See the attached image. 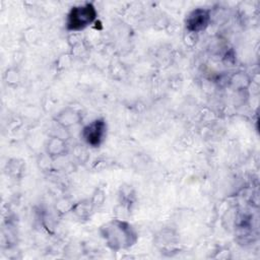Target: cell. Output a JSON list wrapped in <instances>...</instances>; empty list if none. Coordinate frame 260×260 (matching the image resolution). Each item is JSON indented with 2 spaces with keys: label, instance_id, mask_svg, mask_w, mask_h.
I'll return each mask as SVG.
<instances>
[{
  "label": "cell",
  "instance_id": "obj_1",
  "mask_svg": "<svg viewBox=\"0 0 260 260\" xmlns=\"http://www.w3.org/2000/svg\"><path fill=\"white\" fill-rule=\"evenodd\" d=\"M100 235L107 247L119 252L133 247L138 241V233L129 221L121 218H113L100 226Z\"/></svg>",
  "mask_w": 260,
  "mask_h": 260
},
{
  "label": "cell",
  "instance_id": "obj_2",
  "mask_svg": "<svg viewBox=\"0 0 260 260\" xmlns=\"http://www.w3.org/2000/svg\"><path fill=\"white\" fill-rule=\"evenodd\" d=\"M98 17L95 6L91 2H85L70 8L66 15L65 26L68 31L78 32L91 25Z\"/></svg>",
  "mask_w": 260,
  "mask_h": 260
},
{
  "label": "cell",
  "instance_id": "obj_3",
  "mask_svg": "<svg viewBox=\"0 0 260 260\" xmlns=\"http://www.w3.org/2000/svg\"><path fill=\"white\" fill-rule=\"evenodd\" d=\"M107 122L103 118H96L83 126L81 130V138L83 142L92 148L100 147L107 136Z\"/></svg>",
  "mask_w": 260,
  "mask_h": 260
},
{
  "label": "cell",
  "instance_id": "obj_4",
  "mask_svg": "<svg viewBox=\"0 0 260 260\" xmlns=\"http://www.w3.org/2000/svg\"><path fill=\"white\" fill-rule=\"evenodd\" d=\"M211 21V12L207 8L198 7L191 10L185 18V28L189 34L196 35L205 30Z\"/></svg>",
  "mask_w": 260,
  "mask_h": 260
},
{
  "label": "cell",
  "instance_id": "obj_5",
  "mask_svg": "<svg viewBox=\"0 0 260 260\" xmlns=\"http://www.w3.org/2000/svg\"><path fill=\"white\" fill-rule=\"evenodd\" d=\"M82 119V115L74 108H66L56 116V122L63 128H69L78 124Z\"/></svg>",
  "mask_w": 260,
  "mask_h": 260
},
{
  "label": "cell",
  "instance_id": "obj_6",
  "mask_svg": "<svg viewBox=\"0 0 260 260\" xmlns=\"http://www.w3.org/2000/svg\"><path fill=\"white\" fill-rule=\"evenodd\" d=\"M67 143L62 137L55 135L48 139L46 145V153L51 158H58L63 156L67 152Z\"/></svg>",
  "mask_w": 260,
  "mask_h": 260
},
{
  "label": "cell",
  "instance_id": "obj_7",
  "mask_svg": "<svg viewBox=\"0 0 260 260\" xmlns=\"http://www.w3.org/2000/svg\"><path fill=\"white\" fill-rule=\"evenodd\" d=\"M95 210L94 205L92 204L90 198L80 200L76 203H73L70 212L80 220H87L91 217Z\"/></svg>",
  "mask_w": 260,
  "mask_h": 260
},
{
  "label": "cell",
  "instance_id": "obj_8",
  "mask_svg": "<svg viewBox=\"0 0 260 260\" xmlns=\"http://www.w3.org/2000/svg\"><path fill=\"white\" fill-rule=\"evenodd\" d=\"M136 202V196L135 191L130 185H123L121 186L119 190V203L120 205L126 209L127 211H130L133 207V205Z\"/></svg>",
  "mask_w": 260,
  "mask_h": 260
},
{
  "label": "cell",
  "instance_id": "obj_9",
  "mask_svg": "<svg viewBox=\"0 0 260 260\" xmlns=\"http://www.w3.org/2000/svg\"><path fill=\"white\" fill-rule=\"evenodd\" d=\"M25 171V164L19 158H11L6 164V173L13 179H20Z\"/></svg>",
  "mask_w": 260,
  "mask_h": 260
},
{
  "label": "cell",
  "instance_id": "obj_10",
  "mask_svg": "<svg viewBox=\"0 0 260 260\" xmlns=\"http://www.w3.org/2000/svg\"><path fill=\"white\" fill-rule=\"evenodd\" d=\"M230 83L237 89H244L250 84V77L245 72H237L230 78Z\"/></svg>",
  "mask_w": 260,
  "mask_h": 260
},
{
  "label": "cell",
  "instance_id": "obj_11",
  "mask_svg": "<svg viewBox=\"0 0 260 260\" xmlns=\"http://www.w3.org/2000/svg\"><path fill=\"white\" fill-rule=\"evenodd\" d=\"M90 200H91L92 204L94 205L95 209H99L101 206H103V204L106 200V195H105L104 189L96 188L94 190V192L92 193V196L90 197Z\"/></svg>",
  "mask_w": 260,
  "mask_h": 260
},
{
  "label": "cell",
  "instance_id": "obj_12",
  "mask_svg": "<svg viewBox=\"0 0 260 260\" xmlns=\"http://www.w3.org/2000/svg\"><path fill=\"white\" fill-rule=\"evenodd\" d=\"M5 81L7 84H16L19 80L18 78V72L16 70H7L6 73H5Z\"/></svg>",
  "mask_w": 260,
  "mask_h": 260
}]
</instances>
